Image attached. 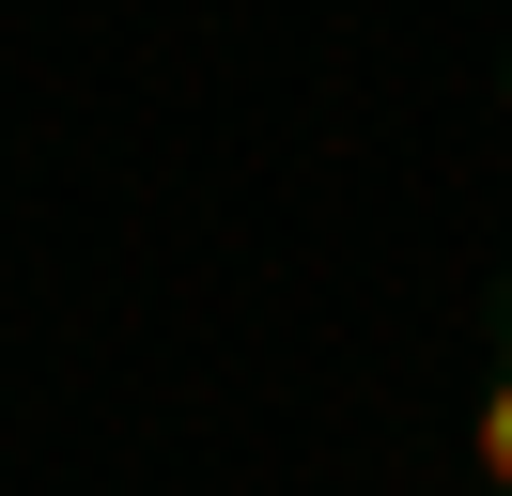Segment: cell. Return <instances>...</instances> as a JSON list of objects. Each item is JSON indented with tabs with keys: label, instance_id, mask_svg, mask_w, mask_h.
<instances>
[{
	"label": "cell",
	"instance_id": "cell-1",
	"mask_svg": "<svg viewBox=\"0 0 512 496\" xmlns=\"http://www.w3.org/2000/svg\"><path fill=\"white\" fill-rule=\"evenodd\" d=\"M466 481H481V496H512V279H497V310H481V388H466Z\"/></svg>",
	"mask_w": 512,
	"mask_h": 496
},
{
	"label": "cell",
	"instance_id": "cell-2",
	"mask_svg": "<svg viewBox=\"0 0 512 496\" xmlns=\"http://www.w3.org/2000/svg\"><path fill=\"white\" fill-rule=\"evenodd\" d=\"M497 93H512V47H497Z\"/></svg>",
	"mask_w": 512,
	"mask_h": 496
}]
</instances>
